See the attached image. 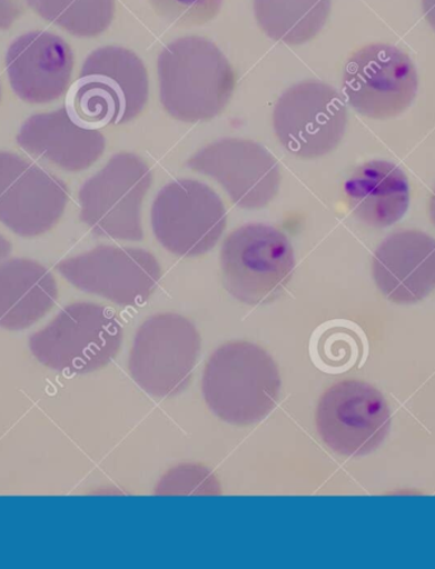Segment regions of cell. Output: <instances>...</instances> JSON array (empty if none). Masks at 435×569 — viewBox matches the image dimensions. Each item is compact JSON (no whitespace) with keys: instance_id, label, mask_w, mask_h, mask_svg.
<instances>
[{"instance_id":"obj_1","label":"cell","mask_w":435,"mask_h":569,"mask_svg":"<svg viewBox=\"0 0 435 569\" xmlns=\"http://www.w3.org/2000/svg\"><path fill=\"white\" fill-rule=\"evenodd\" d=\"M159 97L175 120L201 122L216 119L233 98L236 74L216 43L186 36L159 53Z\"/></svg>"},{"instance_id":"obj_19","label":"cell","mask_w":435,"mask_h":569,"mask_svg":"<svg viewBox=\"0 0 435 569\" xmlns=\"http://www.w3.org/2000/svg\"><path fill=\"white\" fill-rule=\"evenodd\" d=\"M55 276L29 258L0 262V327L19 331L29 328L56 306Z\"/></svg>"},{"instance_id":"obj_20","label":"cell","mask_w":435,"mask_h":569,"mask_svg":"<svg viewBox=\"0 0 435 569\" xmlns=\"http://www.w3.org/2000/svg\"><path fill=\"white\" fill-rule=\"evenodd\" d=\"M333 0H254L257 23L270 39L304 44L323 31Z\"/></svg>"},{"instance_id":"obj_3","label":"cell","mask_w":435,"mask_h":569,"mask_svg":"<svg viewBox=\"0 0 435 569\" xmlns=\"http://www.w3.org/2000/svg\"><path fill=\"white\" fill-rule=\"evenodd\" d=\"M148 100L145 62L126 48L103 47L85 60L65 107L70 118L82 127L100 130L137 119Z\"/></svg>"},{"instance_id":"obj_12","label":"cell","mask_w":435,"mask_h":569,"mask_svg":"<svg viewBox=\"0 0 435 569\" xmlns=\"http://www.w3.org/2000/svg\"><path fill=\"white\" fill-rule=\"evenodd\" d=\"M79 290L121 307L145 305L162 278L161 264L144 248L100 246L57 264Z\"/></svg>"},{"instance_id":"obj_18","label":"cell","mask_w":435,"mask_h":569,"mask_svg":"<svg viewBox=\"0 0 435 569\" xmlns=\"http://www.w3.org/2000/svg\"><path fill=\"white\" fill-rule=\"evenodd\" d=\"M344 192L354 216L376 229L395 226L411 204L407 176L386 160L360 166L346 181Z\"/></svg>"},{"instance_id":"obj_17","label":"cell","mask_w":435,"mask_h":569,"mask_svg":"<svg viewBox=\"0 0 435 569\" xmlns=\"http://www.w3.org/2000/svg\"><path fill=\"white\" fill-rule=\"evenodd\" d=\"M26 153L67 172H81L105 153L100 130L87 129L70 118L66 107L31 116L17 136Z\"/></svg>"},{"instance_id":"obj_25","label":"cell","mask_w":435,"mask_h":569,"mask_svg":"<svg viewBox=\"0 0 435 569\" xmlns=\"http://www.w3.org/2000/svg\"><path fill=\"white\" fill-rule=\"evenodd\" d=\"M23 11V0H0V31L11 29Z\"/></svg>"},{"instance_id":"obj_4","label":"cell","mask_w":435,"mask_h":569,"mask_svg":"<svg viewBox=\"0 0 435 569\" xmlns=\"http://www.w3.org/2000/svg\"><path fill=\"white\" fill-rule=\"evenodd\" d=\"M220 269L230 296L247 306H263L287 289L296 270V256L283 231L251 222L225 239Z\"/></svg>"},{"instance_id":"obj_22","label":"cell","mask_w":435,"mask_h":569,"mask_svg":"<svg viewBox=\"0 0 435 569\" xmlns=\"http://www.w3.org/2000/svg\"><path fill=\"white\" fill-rule=\"evenodd\" d=\"M314 358L326 372L343 373L358 368L367 358L366 338L353 323L333 322L318 333Z\"/></svg>"},{"instance_id":"obj_21","label":"cell","mask_w":435,"mask_h":569,"mask_svg":"<svg viewBox=\"0 0 435 569\" xmlns=\"http://www.w3.org/2000/svg\"><path fill=\"white\" fill-rule=\"evenodd\" d=\"M34 13L76 38H96L109 29L115 0H26Z\"/></svg>"},{"instance_id":"obj_26","label":"cell","mask_w":435,"mask_h":569,"mask_svg":"<svg viewBox=\"0 0 435 569\" xmlns=\"http://www.w3.org/2000/svg\"><path fill=\"white\" fill-rule=\"evenodd\" d=\"M423 12L426 21L432 26L435 31V0H422Z\"/></svg>"},{"instance_id":"obj_10","label":"cell","mask_w":435,"mask_h":569,"mask_svg":"<svg viewBox=\"0 0 435 569\" xmlns=\"http://www.w3.org/2000/svg\"><path fill=\"white\" fill-rule=\"evenodd\" d=\"M419 77L411 57L389 43H370L346 62L343 94L355 111L372 120H388L414 102Z\"/></svg>"},{"instance_id":"obj_7","label":"cell","mask_w":435,"mask_h":569,"mask_svg":"<svg viewBox=\"0 0 435 569\" xmlns=\"http://www.w3.org/2000/svg\"><path fill=\"white\" fill-rule=\"evenodd\" d=\"M122 327L115 311L95 302H76L31 337V350L57 369L100 370L117 358Z\"/></svg>"},{"instance_id":"obj_23","label":"cell","mask_w":435,"mask_h":569,"mask_svg":"<svg viewBox=\"0 0 435 569\" xmlns=\"http://www.w3.org/2000/svg\"><path fill=\"white\" fill-rule=\"evenodd\" d=\"M157 495H219L220 485L206 467L185 465L176 467L156 487Z\"/></svg>"},{"instance_id":"obj_8","label":"cell","mask_w":435,"mask_h":569,"mask_svg":"<svg viewBox=\"0 0 435 569\" xmlns=\"http://www.w3.org/2000/svg\"><path fill=\"white\" fill-rule=\"evenodd\" d=\"M315 422L327 448L342 457L362 458L386 441L393 413L379 389L348 379L335 382L319 397Z\"/></svg>"},{"instance_id":"obj_28","label":"cell","mask_w":435,"mask_h":569,"mask_svg":"<svg viewBox=\"0 0 435 569\" xmlns=\"http://www.w3.org/2000/svg\"><path fill=\"white\" fill-rule=\"evenodd\" d=\"M429 217H431V220L435 227V187H434V190L432 192V196H431V201H429Z\"/></svg>"},{"instance_id":"obj_16","label":"cell","mask_w":435,"mask_h":569,"mask_svg":"<svg viewBox=\"0 0 435 569\" xmlns=\"http://www.w3.org/2000/svg\"><path fill=\"white\" fill-rule=\"evenodd\" d=\"M378 290L399 306L416 305L435 289V239L422 230L387 236L372 260Z\"/></svg>"},{"instance_id":"obj_15","label":"cell","mask_w":435,"mask_h":569,"mask_svg":"<svg viewBox=\"0 0 435 569\" xmlns=\"http://www.w3.org/2000/svg\"><path fill=\"white\" fill-rule=\"evenodd\" d=\"M8 80L17 97L32 104H47L67 92L75 69L72 48L60 36L30 31L7 50Z\"/></svg>"},{"instance_id":"obj_9","label":"cell","mask_w":435,"mask_h":569,"mask_svg":"<svg viewBox=\"0 0 435 569\" xmlns=\"http://www.w3.org/2000/svg\"><path fill=\"white\" fill-rule=\"evenodd\" d=\"M150 224L158 243L175 256L192 258L215 248L227 228V211L206 183L177 180L156 196Z\"/></svg>"},{"instance_id":"obj_24","label":"cell","mask_w":435,"mask_h":569,"mask_svg":"<svg viewBox=\"0 0 435 569\" xmlns=\"http://www.w3.org/2000/svg\"><path fill=\"white\" fill-rule=\"evenodd\" d=\"M155 12L182 27L208 23L219 14L224 0H149Z\"/></svg>"},{"instance_id":"obj_6","label":"cell","mask_w":435,"mask_h":569,"mask_svg":"<svg viewBox=\"0 0 435 569\" xmlns=\"http://www.w3.org/2000/svg\"><path fill=\"white\" fill-rule=\"evenodd\" d=\"M200 350V333L191 320L176 313L155 315L141 323L132 341L130 376L152 397L179 396L190 385Z\"/></svg>"},{"instance_id":"obj_27","label":"cell","mask_w":435,"mask_h":569,"mask_svg":"<svg viewBox=\"0 0 435 569\" xmlns=\"http://www.w3.org/2000/svg\"><path fill=\"white\" fill-rule=\"evenodd\" d=\"M12 253V244L10 240L0 234V262L4 261Z\"/></svg>"},{"instance_id":"obj_14","label":"cell","mask_w":435,"mask_h":569,"mask_svg":"<svg viewBox=\"0 0 435 569\" xmlns=\"http://www.w3.org/2000/svg\"><path fill=\"white\" fill-rule=\"evenodd\" d=\"M188 167L218 182L236 207L245 210L268 207L279 192L278 160L253 140L226 138L211 142L191 156Z\"/></svg>"},{"instance_id":"obj_11","label":"cell","mask_w":435,"mask_h":569,"mask_svg":"<svg viewBox=\"0 0 435 569\" xmlns=\"http://www.w3.org/2000/svg\"><path fill=\"white\" fill-rule=\"evenodd\" d=\"M273 127L280 144L291 156L322 158L339 147L348 127V109L334 87L307 80L279 97Z\"/></svg>"},{"instance_id":"obj_5","label":"cell","mask_w":435,"mask_h":569,"mask_svg":"<svg viewBox=\"0 0 435 569\" xmlns=\"http://www.w3.org/2000/svg\"><path fill=\"white\" fill-rule=\"evenodd\" d=\"M152 180L139 156L115 154L79 190V217L97 237L139 242L145 237L141 207Z\"/></svg>"},{"instance_id":"obj_13","label":"cell","mask_w":435,"mask_h":569,"mask_svg":"<svg viewBox=\"0 0 435 569\" xmlns=\"http://www.w3.org/2000/svg\"><path fill=\"white\" fill-rule=\"evenodd\" d=\"M69 201L67 184L37 163L0 151V222L32 238L55 228Z\"/></svg>"},{"instance_id":"obj_29","label":"cell","mask_w":435,"mask_h":569,"mask_svg":"<svg viewBox=\"0 0 435 569\" xmlns=\"http://www.w3.org/2000/svg\"><path fill=\"white\" fill-rule=\"evenodd\" d=\"M0 101H2V87H0Z\"/></svg>"},{"instance_id":"obj_2","label":"cell","mask_w":435,"mask_h":569,"mask_svg":"<svg viewBox=\"0 0 435 569\" xmlns=\"http://www.w3.org/2000/svg\"><path fill=\"white\" fill-rule=\"evenodd\" d=\"M281 388L277 362L263 347L247 341L221 345L204 368L201 391L221 421L248 426L277 406Z\"/></svg>"}]
</instances>
